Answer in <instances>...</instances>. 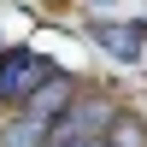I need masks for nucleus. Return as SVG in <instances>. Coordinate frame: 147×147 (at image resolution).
I'll list each match as a JSON object with an SVG mask.
<instances>
[{
    "instance_id": "1",
    "label": "nucleus",
    "mask_w": 147,
    "mask_h": 147,
    "mask_svg": "<svg viewBox=\"0 0 147 147\" xmlns=\"http://www.w3.org/2000/svg\"><path fill=\"white\" fill-rule=\"evenodd\" d=\"M47 77H53V65L41 53H6L0 59V106H24Z\"/></svg>"
},
{
    "instance_id": "2",
    "label": "nucleus",
    "mask_w": 147,
    "mask_h": 147,
    "mask_svg": "<svg viewBox=\"0 0 147 147\" xmlns=\"http://www.w3.org/2000/svg\"><path fill=\"white\" fill-rule=\"evenodd\" d=\"M100 129H112V100H71L65 112L53 118V147L88 141V136H100Z\"/></svg>"
},
{
    "instance_id": "3",
    "label": "nucleus",
    "mask_w": 147,
    "mask_h": 147,
    "mask_svg": "<svg viewBox=\"0 0 147 147\" xmlns=\"http://www.w3.org/2000/svg\"><path fill=\"white\" fill-rule=\"evenodd\" d=\"M0 147H53V118H41L35 106H18L0 124Z\"/></svg>"
},
{
    "instance_id": "4",
    "label": "nucleus",
    "mask_w": 147,
    "mask_h": 147,
    "mask_svg": "<svg viewBox=\"0 0 147 147\" xmlns=\"http://www.w3.org/2000/svg\"><path fill=\"white\" fill-rule=\"evenodd\" d=\"M65 147H118L112 136H88V141H65Z\"/></svg>"
}]
</instances>
